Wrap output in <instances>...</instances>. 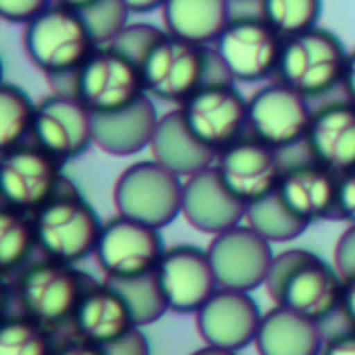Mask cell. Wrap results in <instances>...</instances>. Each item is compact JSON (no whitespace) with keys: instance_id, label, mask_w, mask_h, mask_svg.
I'll return each instance as SVG.
<instances>
[{"instance_id":"cell-12","label":"cell","mask_w":355,"mask_h":355,"mask_svg":"<svg viewBox=\"0 0 355 355\" xmlns=\"http://www.w3.org/2000/svg\"><path fill=\"white\" fill-rule=\"evenodd\" d=\"M164 250L160 229L116 214L102 225L94 256L104 277L116 281L156 270Z\"/></svg>"},{"instance_id":"cell-29","label":"cell","mask_w":355,"mask_h":355,"mask_svg":"<svg viewBox=\"0 0 355 355\" xmlns=\"http://www.w3.org/2000/svg\"><path fill=\"white\" fill-rule=\"evenodd\" d=\"M106 281L121 293L133 316L135 327L139 329L158 322L166 312H171L160 281L156 277V270L133 279H116V281L106 279Z\"/></svg>"},{"instance_id":"cell-17","label":"cell","mask_w":355,"mask_h":355,"mask_svg":"<svg viewBox=\"0 0 355 355\" xmlns=\"http://www.w3.org/2000/svg\"><path fill=\"white\" fill-rule=\"evenodd\" d=\"M156 277L171 312L177 314H196L220 289L208 250L185 243L164 250Z\"/></svg>"},{"instance_id":"cell-40","label":"cell","mask_w":355,"mask_h":355,"mask_svg":"<svg viewBox=\"0 0 355 355\" xmlns=\"http://www.w3.org/2000/svg\"><path fill=\"white\" fill-rule=\"evenodd\" d=\"M54 355H106L104 349L96 343H89L81 337H75L67 343H62L60 347L54 349Z\"/></svg>"},{"instance_id":"cell-18","label":"cell","mask_w":355,"mask_h":355,"mask_svg":"<svg viewBox=\"0 0 355 355\" xmlns=\"http://www.w3.org/2000/svg\"><path fill=\"white\" fill-rule=\"evenodd\" d=\"M262 316L248 291L220 287L196 312V329L206 345L241 352L256 341Z\"/></svg>"},{"instance_id":"cell-27","label":"cell","mask_w":355,"mask_h":355,"mask_svg":"<svg viewBox=\"0 0 355 355\" xmlns=\"http://www.w3.org/2000/svg\"><path fill=\"white\" fill-rule=\"evenodd\" d=\"M245 225H250L256 233H260L270 243L295 241L310 227L306 220H302L287 208L279 191H272L270 196L248 204Z\"/></svg>"},{"instance_id":"cell-3","label":"cell","mask_w":355,"mask_h":355,"mask_svg":"<svg viewBox=\"0 0 355 355\" xmlns=\"http://www.w3.org/2000/svg\"><path fill=\"white\" fill-rule=\"evenodd\" d=\"M31 216L37 250L46 258L77 264L96 252L104 223L67 177L58 193Z\"/></svg>"},{"instance_id":"cell-32","label":"cell","mask_w":355,"mask_h":355,"mask_svg":"<svg viewBox=\"0 0 355 355\" xmlns=\"http://www.w3.org/2000/svg\"><path fill=\"white\" fill-rule=\"evenodd\" d=\"M260 15L283 37H291L318 25L322 0H260Z\"/></svg>"},{"instance_id":"cell-13","label":"cell","mask_w":355,"mask_h":355,"mask_svg":"<svg viewBox=\"0 0 355 355\" xmlns=\"http://www.w3.org/2000/svg\"><path fill=\"white\" fill-rule=\"evenodd\" d=\"M179 110L196 137L216 154L243 137L248 129V98L233 81L202 85Z\"/></svg>"},{"instance_id":"cell-24","label":"cell","mask_w":355,"mask_h":355,"mask_svg":"<svg viewBox=\"0 0 355 355\" xmlns=\"http://www.w3.org/2000/svg\"><path fill=\"white\" fill-rule=\"evenodd\" d=\"M324 341L318 320L291 308L275 306L262 316L254 345L260 355H320Z\"/></svg>"},{"instance_id":"cell-26","label":"cell","mask_w":355,"mask_h":355,"mask_svg":"<svg viewBox=\"0 0 355 355\" xmlns=\"http://www.w3.org/2000/svg\"><path fill=\"white\" fill-rule=\"evenodd\" d=\"M160 10L168 33L212 46L233 19V0H166Z\"/></svg>"},{"instance_id":"cell-43","label":"cell","mask_w":355,"mask_h":355,"mask_svg":"<svg viewBox=\"0 0 355 355\" xmlns=\"http://www.w3.org/2000/svg\"><path fill=\"white\" fill-rule=\"evenodd\" d=\"M123 2L129 6L131 12L144 15V12H152V10H156V8H162V4H164L166 0H123Z\"/></svg>"},{"instance_id":"cell-2","label":"cell","mask_w":355,"mask_h":355,"mask_svg":"<svg viewBox=\"0 0 355 355\" xmlns=\"http://www.w3.org/2000/svg\"><path fill=\"white\" fill-rule=\"evenodd\" d=\"M343 277L335 266L308 250L277 254L266 277V293L275 306L291 308L324 324L341 310Z\"/></svg>"},{"instance_id":"cell-5","label":"cell","mask_w":355,"mask_h":355,"mask_svg":"<svg viewBox=\"0 0 355 355\" xmlns=\"http://www.w3.org/2000/svg\"><path fill=\"white\" fill-rule=\"evenodd\" d=\"M96 48L81 12L54 2L23 29V50L46 77L77 71Z\"/></svg>"},{"instance_id":"cell-19","label":"cell","mask_w":355,"mask_h":355,"mask_svg":"<svg viewBox=\"0 0 355 355\" xmlns=\"http://www.w3.org/2000/svg\"><path fill=\"white\" fill-rule=\"evenodd\" d=\"M248 206L227 187L216 166H208L183 183L181 214L200 233L218 235L245 223Z\"/></svg>"},{"instance_id":"cell-15","label":"cell","mask_w":355,"mask_h":355,"mask_svg":"<svg viewBox=\"0 0 355 355\" xmlns=\"http://www.w3.org/2000/svg\"><path fill=\"white\" fill-rule=\"evenodd\" d=\"M214 166L245 206L277 191L287 168L281 152L254 135H243L223 148L216 154Z\"/></svg>"},{"instance_id":"cell-28","label":"cell","mask_w":355,"mask_h":355,"mask_svg":"<svg viewBox=\"0 0 355 355\" xmlns=\"http://www.w3.org/2000/svg\"><path fill=\"white\" fill-rule=\"evenodd\" d=\"M37 248L33 216L4 206L0 208V270L4 277L17 272Z\"/></svg>"},{"instance_id":"cell-4","label":"cell","mask_w":355,"mask_h":355,"mask_svg":"<svg viewBox=\"0 0 355 355\" xmlns=\"http://www.w3.org/2000/svg\"><path fill=\"white\" fill-rule=\"evenodd\" d=\"M347 56L343 42L333 31L316 25L285 37L275 77L308 100H318L341 87Z\"/></svg>"},{"instance_id":"cell-16","label":"cell","mask_w":355,"mask_h":355,"mask_svg":"<svg viewBox=\"0 0 355 355\" xmlns=\"http://www.w3.org/2000/svg\"><path fill=\"white\" fill-rule=\"evenodd\" d=\"M31 141L69 162L94 144V112L75 96L50 94L35 104Z\"/></svg>"},{"instance_id":"cell-8","label":"cell","mask_w":355,"mask_h":355,"mask_svg":"<svg viewBox=\"0 0 355 355\" xmlns=\"http://www.w3.org/2000/svg\"><path fill=\"white\" fill-rule=\"evenodd\" d=\"M283 42L260 10H235L212 48L235 81L258 83L277 75Z\"/></svg>"},{"instance_id":"cell-10","label":"cell","mask_w":355,"mask_h":355,"mask_svg":"<svg viewBox=\"0 0 355 355\" xmlns=\"http://www.w3.org/2000/svg\"><path fill=\"white\" fill-rule=\"evenodd\" d=\"M314 119L306 96L281 79L266 83L248 98V131L256 139L285 152L304 146Z\"/></svg>"},{"instance_id":"cell-35","label":"cell","mask_w":355,"mask_h":355,"mask_svg":"<svg viewBox=\"0 0 355 355\" xmlns=\"http://www.w3.org/2000/svg\"><path fill=\"white\" fill-rule=\"evenodd\" d=\"M50 4L52 0H0V17L8 23L25 25Z\"/></svg>"},{"instance_id":"cell-38","label":"cell","mask_w":355,"mask_h":355,"mask_svg":"<svg viewBox=\"0 0 355 355\" xmlns=\"http://www.w3.org/2000/svg\"><path fill=\"white\" fill-rule=\"evenodd\" d=\"M337 220H345L349 225H355V173L339 177Z\"/></svg>"},{"instance_id":"cell-34","label":"cell","mask_w":355,"mask_h":355,"mask_svg":"<svg viewBox=\"0 0 355 355\" xmlns=\"http://www.w3.org/2000/svg\"><path fill=\"white\" fill-rule=\"evenodd\" d=\"M166 29H158L150 23H127L125 29L106 46H112L114 50L123 52L137 64H141L144 56L150 52V48L164 35Z\"/></svg>"},{"instance_id":"cell-1","label":"cell","mask_w":355,"mask_h":355,"mask_svg":"<svg viewBox=\"0 0 355 355\" xmlns=\"http://www.w3.org/2000/svg\"><path fill=\"white\" fill-rule=\"evenodd\" d=\"M139 69L146 94L179 106L202 85L235 81L212 46L193 44L168 31L150 48Z\"/></svg>"},{"instance_id":"cell-45","label":"cell","mask_w":355,"mask_h":355,"mask_svg":"<svg viewBox=\"0 0 355 355\" xmlns=\"http://www.w3.org/2000/svg\"><path fill=\"white\" fill-rule=\"evenodd\" d=\"M191 355H239L237 352H231V349H220V347H212V345H204L202 349L193 352Z\"/></svg>"},{"instance_id":"cell-21","label":"cell","mask_w":355,"mask_h":355,"mask_svg":"<svg viewBox=\"0 0 355 355\" xmlns=\"http://www.w3.org/2000/svg\"><path fill=\"white\" fill-rule=\"evenodd\" d=\"M277 191L287 208L308 225L316 220H337L339 175L312 158L287 164Z\"/></svg>"},{"instance_id":"cell-11","label":"cell","mask_w":355,"mask_h":355,"mask_svg":"<svg viewBox=\"0 0 355 355\" xmlns=\"http://www.w3.org/2000/svg\"><path fill=\"white\" fill-rule=\"evenodd\" d=\"M62 164L64 162L42 150L33 141L2 150L0 156L2 204L29 214L37 212L44 204H48L58 193L64 181Z\"/></svg>"},{"instance_id":"cell-36","label":"cell","mask_w":355,"mask_h":355,"mask_svg":"<svg viewBox=\"0 0 355 355\" xmlns=\"http://www.w3.org/2000/svg\"><path fill=\"white\" fill-rule=\"evenodd\" d=\"M333 260L343 281L355 277V225H349V229H345L337 239Z\"/></svg>"},{"instance_id":"cell-39","label":"cell","mask_w":355,"mask_h":355,"mask_svg":"<svg viewBox=\"0 0 355 355\" xmlns=\"http://www.w3.org/2000/svg\"><path fill=\"white\" fill-rule=\"evenodd\" d=\"M320 355H355V329L341 331L327 339Z\"/></svg>"},{"instance_id":"cell-25","label":"cell","mask_w":355,"mask_h":355,"mask_svg":"<svg viewBox=\"0 0 355 355\" xmlns=\"http://www.w3.org/2000/svg\"><path fill=\"white\" fill-rule=\"evenodd\" d=\"M150 152L156 162L183 179L212 166L216 160V152L196 137L179 108L160 116Z\"/></svg>"},{"instance_id":"cell-33","label":"cell","mask_w":355,"mask_h":355,"mask_svg":"<svg viewBox=\"0 0 355 355\" xmlns=\"http://www.w3.org/2000/svg\"><path fill=\"white\" fill-rule=\"evenodd\" d=\"M96 46L110 44L129 23V6L123 0H96L87 8L79 10Z\"/></svg>"},{"instance_id":"cell-44","label":"cell","mask_w":355,"mask_h":355,"mask_svg":"<svg viewBox=\"0 0 355 355\" xmlns=\"http://www.w3.org/2000/svg\"><path fill=\"white\" fill-rule=\"evenodd\" d=\"M52 2L60 4V6H67V8H73V10H83L89 4H94L96 0H52Z\"/></svg>"},{"instance_id":"cell-42","label":"cell","mask_w":355,"mask_h":355,"mask_svg":"<svg viewBox=\"0 0 355 355\" xmlns=\"http://www.w3.org/2000/svg\"><path fill=\"white\" fill-rule=\"evenodd\" d=\"M341 89L345 94V98L355 104V48L347 56V64H345V75H343V83Z\"/></svg>"},{"instance_id":"cell-6","label":"cell","mask_w":355,"mask_h":355,"mask_svg":"<svg viewBox=\"0 0 355 355\" xmlns=\"http://www.w3.org/2000/svg\"><path fill=\"white\" fill-rule=\"evenodd\" d=\"M92 285L94 281L79 272L75 264L46 258L19 275L15 297L25 316L52 331L73 320L79 302Z\"/></svg>"},{"instance_id":"cell-20","label":"cell","mask_w":355,"mask_h":355,"mask_svg":"<svg viewBox=\"0 0 355 355\" xmlns=\"http://www.w3.org/2000/svg\"><path fill=\"white\" fill-rule=\"evenodd\" d=\"M304 148L308 158L343 177L355 173V104L347 98L314 108Z\"/></svg>"},{"instance_id":"cell-46","label":"cell","mask_w":355,"mask_h":355,"mask_svg":"<svg viewBox=\"0 0 355 355\" xmlns=\"http://www.w3.org/2000/svg\"><path fill=\"white\" fill-rule=\"evenodd\" d=\"M233 2H252V0H233Z\"/></svg>"},{"instance_id":"cell-37","label":"cell","mask_w":355,"mask_h":355,"mask_svg":"<svg viewBox=\"0 0 355 355\" xmlns=\"http://www.w3.org/2000/svg\"><path fill=\"white\" fill-rule=\"evenodd\" d=\"M102 349L106 355H150V343L141 329L133 327L123 337L102 345Z\"/></svg>"},{"instance_id":"cell-41","label":"cell","mask_w":355,"mask_h":355,"mask_svg":"<svg viewBox=\"0 0 355 355\" xmlns=\"http://www.w3.org/2000/svg\"><path fill=\"white\" fill-rule=\"evenodd\" d=\"M347 322V327L355 329V277L345 279L343 283V297H341V310H339Z\"/></svg>"},{"instance_id":"cell-9","label":"cell","mask_w":355,"mask_h":355,"mask_svg":"<svg viewBox=\"0 0 355 355\" xmlns=\"http://www.w3.org/2000/svg\"><path fill=\"white\" fill-rule=\"evenodd\" d=\"M144 94L139 64L112 46H98L73 77V96L94 114L125 108Z\"/></svg>"},{"instance_id":"cell-14","label":"cell","mask_w":355,"mask_h":355,"mask_svg":"<svg viewBox=\"0 0 355 355\" xmlns=\"http://www.w3.org/2000/svg\"><path fill=\"white\" fill-rule=\"evenodd\" d=\"M208 256L218 287L248 293L264 287L275 260L272 243L243 223L214 235L208 245Z\"/></svg>"},{"instance_id":"cell-23","label":"cell","mask_w":355,"mask_h":355,"mask_svg":"<svg viewBox=\"0 0 355 355\" xmlns=\"http://www.w3.org/2000/svg\"><path fill=\"white\" fill-rule=\"evenodd\" d=\"M71 324L77 337L100 347L123 337L135 327L125 300L108 281L94 283L85 291L73 314Z\"/></svg>"},{"instance_id":"cell-7","label":"cell","mask_w":355,"mask_h":355,"mask_svg":"<svg viewBox=\"0 0 355 355\" xmlns=\"http://www.w3.org/2000/svg\"><path fill=\"white\" fill-rule=\"evenodd\" d=\"M183 183V177L175 175L154 158L135 162L114 181L112 202L116 214L164 229L181 214Z\"/></svg>"},{"instance_id":"cell-22","label":"cell","mask_w":355,"mask_h":355,"mask_svg":"<svg viewBox=\"0 0 355 355\" xmlns=\"http://www.w3.org/2000/svg\"><path fill=\"white\" fill-rule=\"evenodd\" d=\"M160 116L150 94L133 104L94 114V146L108 156H133L150 148Z\"/></svg>"},{"instance_id":"cell-30","label":"cell","mask_w":355,"mask_h":355,"mask_svg":"<svg viewBox=\"0 0 355 355\" xmlns=\"http://www.w3.org/2000/svg\"><path fill=\"white\" fill-rule=\"evenodd\" d=\"M35 119V104L31 98L12 83L0 87V150L15 148L31 135Z\"/></svg>"},{"instance_id":"cell-31","label":"cell","mask_w":355,"mask_h":355,"mask_svg":"<svg viewBox=\"0 0 355 355\" xmlns=\"http://www.w3.org/2000/svg\"><path fill=\"white\" fill-rule=\"evenodd\" d=\"M0 355H54L50 329L25 314L6 316L0 329Z\"/></svg>"}]
</instances>
